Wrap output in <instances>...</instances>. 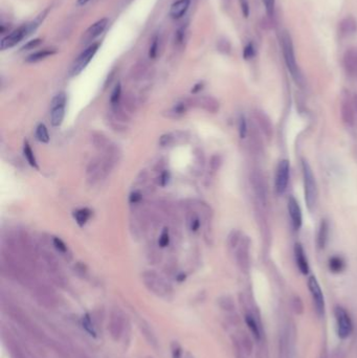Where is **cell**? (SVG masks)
Returning a JSON list of instances; mask_svg holds the SVG:
<instances>
[{"label":"cell","instance_id":"obj_9","mask_svg":"<svg viewBox=\"0 0 357 358\" xmlns=\"http://www.w3.org/2000/svg\"><path fill=\"white\" fill-rule=\"evenodd\" d=\"M99 47H100V43H92L91 45L87 47V49L82 53H81L71 68L70 73L72 77L80 75V73L85 69V67L89 64V62L92 60L94 55L97 53Z\"/></svg>","mask_w":357,"mask_h":358},{"label":"cell","instance_id":"obj_5","mask_svg":"<svg viewBox=\"0 0 357 358\" xmlns=\"http://www.w3.org/2000/svg\"><path fill=\"white\" fill-rule=\"evenodd\" d=\"M340 117L342 123L347 127H353L356 123L357 112L354 103V96L349 90H342L340 96Z\"/></svg>","mask_w":357,"mask_h":358},{"label":"cell","instance_id":"obj_48","mask_svg":"<svg viewBox=\"0 0 357 358\" xmlns=\"http://www.w3.org/2000/svg\"><path fill=\"white\" fill-rule=\"evenodd\" d=\"M268 15H272L274 9V0H263Z\"/></svg>","mask_w":357,"mask_h":358},{"label":"cell","instance_id":"obj_46","mask_svg":"<svg viewBox=\"0 0 357 358\" xmlns=\"http://www.w3.org/2000/svg\"><path fill=\"white\" fill-rule=\"evenodd\" d=\"M170 180V172L169 171H165L161 173V175L159 176V185L161 187H166L168 185V182Z\"/></svg>","mask_w":357,"mask_h":358},{"label":"cell","instance_id":"obj_40","mask_svg":"<svg viewBox=\"0 0 357 358\" xmlns=\"http://www.w3.org/2000/svg\"><path fill=\"white\" fill-rule=\"evenodd\" d=\"M187 104L186 103H178V104H176V105H175L173 107L172 113L175 114V116H176V117H179V116H183V114H185L186 111H187Z\"/></svg>","mask_w":357,"mask_h":358},{"label":"cell","instance_id":"obj_17","mask_svg":"<svg viewBox=\"0 0 357 358\" xmlns=\"http://www.w3.org/2000/svg\"><path fill=\"white\" fill-rule=\"evenodd\" d=\"M294 258L296 266H298L301 273L308 274L309 273V263L306 256V253L300 243H295L294 245Z\"/></svg>","mask_w":357,"mask_h":358},{"label":"cell","instance_id":"obj_15","mask_svg":"<svg viewBox=\"0 0 357 358\" xmlns=\"http://www.w3.org/2000/svg\"><path fill=\"white\" fill-rule=\"evenodd\" d=\"M247 136L249 137V144H251L252 149L255 153H262L263 151V141L261 137V131L259 130L258 126L255 125L254 120L248 123V133Z\"/></svg>","mask_w":357,"mask_h":358},{"label":"cell","instance_id":"obj_32","mask_svg":"<svg viewBox=\"0 0 357 358\" xmlns=\"http://www.w3.org/2000/svg\"><path fill=\"white\" fill-rule=\"evenodd\" d=\"M66 101H67V98H66L65 92H59L51 100V109H56V108H59V107H65Z\"/></svg>","mask_w":357,"mask_h":358},{"label":"cell","instance_id":"obj_38","mask_svg":"<svg viewBox=\"0 0 357 358\" xmlns=\"http://www.w3.org/2000/svg\"><path fill=\"white\" fill-rule=\"evenodd\" d=\"M219 306L223 310H232L234 308V303L232 299L223 296V298L219 299Z\"/></svg>","mask_w":357,"mask_h":358},{"label":"cell","instance_id":"obj_26","mask_svg":"<svg viewBox=\"0 0 357 358\" xmlns=\"http://www.w3.org/2000/svg\"><path fill=\"white\" fill-rule=\"evenodd\" d=\"M90 216L91 212L88 208H81L73 212V217H75L77 223L80 226H84L86 224V222L90 218Z\"/></svg>","mask_w":357,"mask_h":358},{"label":"cell","instance_id":"obj_20","mask_svg":"<svg viewBox=\"0 0 357 358\" xmlns=\"http://www.w3.org/2000/svg\"><path fill=\"white\" fill-rule=\"evenodd\" d=\"M139 329L141 331V334L144 335V337L146 339V341L149 342L152 347L157 348L158 346V340L155 335V332H154L153 329L151 328V326L145 321H141L139 323Z\"/></svg>","mask_w":357,"mask_h":358},{"label":"cell","instance_id":"obj_49","mask_svg":"<svg viewBox=\"0 0 357 358\" xmlns=\"http://www.w3.org/2000/svg\"><path fill=\"white\" fill-rule=\"evenodd\" d=\"M241 2V8H242V13H243L244 17H248L249 15V5L247 0H240Z\"/></svg>","mask_w":357,"mask_h":358},{"label":"cell","instance_id":"obj_7","mask_svg":"<svg viewBox=\"0 0 357 358\" xmlns=\"http://www.w3.org/2000/svg\"><path fill=\"white\" fill-rule=\"evenodd\" d=\"M336 328H338V335L340 339L346 340L351 335L353 330V324L349 313L342 307H335L334 309Z\"/></svg>","mask_w":357,"mask_h":358},{"label":"cell","instance_id":"obj_6","mask_svg":"<svg viewBox=\"0 0 357 358\" xmlns=\"http://www.w3.org/2000/svg\"><path fill=\"white\" fill-rule=\"evenodd\" d=\"M143 280L146 287L158 296H168L171 291V286L163 278L154 272H146L143 274Z\"/></svg>","mask_w":357,"mask_h":358},{"label":"cell","instance_id":"obj_10","mask_svg":"<svg viewBox=\"0 0 357 358\" xmlns=\"http://www.w3.org/2000/svg\"><path fill=\"white\" fill-rule=\"evenodd\" d=\"M308 289L312 296V301L314 304L316 313H318L320 316L324 315V312H325L324 294H323L322 288L320 286L318 280H316V278L313 275H311L310 278L308 279Z\"/></svg>","mask_w":357,"mask_h":358},{"label":"cell","instance_id":"obj_14","mask_svg":"<svg viewBox=\"0 0 357 358\" xmlns=\"http://www.w3.org/2000/svg\"><path fill=\"white\" fill-rule=\"evenodd\" d=\"M287 209L289 217H290L291 220L292 227L294 229H300L303 224V214L298 200H296L293 196H290V197L288 198Z\"/></svg>","mask_w":357,"mask_h":358},{"label":"cell","instance_id":"obj_2","mask_svg":"<svg viewBox=\"0 0 357 358\" xmlns=\"http://www.w3.org/2000/svg\"><path fill=\"white\" fill-rule=\"evenodd\" d=\"M281 43H282L283 55H284V59H285V62H286V65H287V68L289 69V71H290L291 76H292L293 80L296 82V84L302 85L303 76H302L298 64H296L291 37L287 32L282 33Z\"/></svg>","mask_w":357,"mask_h":358},{"label":"cell","instance_id":"obj_34","mask_svg":"<svg viewBox=\"0 0 357 358\" xmlns=\"http://www.w3.org/2000/svg\"><path fill=\"white\" fill-rule=\"evenodd\" d=\"M248 133V121L242 116L239 119V134L241 138H245Z\"/></svg>","mask_w":357,"mask_h":358},{"label":"cell","instance_id":"obj_54","mask_svg":"<svg viewBox=\"0 0 357 358\" xmlns=\"http://www.w3.org/2000/svg\"><path fill=\"white\" fill-rule=\"evenodd\" d=\"M177 279H178V281H180V282H181V281H184V280L186 279V274H180V275H178V278H177Z\"/></svg>","mask_w":357,"mask_h":358},{"label":"cell","instance_id":"obj_19","mask_svg":"<svg viewBox=\"0 0 357 358\" xmlns=\"http://www.w3.org/2000/svg\"><path fill=\"white\" fill-rule=\"evenodd\" d=\"M191 0H177L171 5L170 16L173 19H179L183 17L190 8Z\"/></svg>","mask_w":357,"mask_h":358},{"label":"cell","instance_id":"obj_35","mask_svg":"<svg viewBox=\"0 0 357 358\" xmlns=\"http://www.w3.org/2000/svg\"><path fill=\"white\" fill-rule=\"evenodd\" d=\"M170 243V235H169V231H168V228H165L163 233H161L160 237H159V240H158V245L160 247H166L169 245Z\"/></svg>","mask_w":357,"mask_h":358},{"label":"cell","instance_id":"obj_53","mask_svg":"<svg viewBox=\"0 0 357 358\" xmlns=\"http://www.w3.org/2000/svg\"><path fill=\"white\" fill-rule=\"evenodd\" d=\"M90 0H78V5H85L86 3H88Z\"/></svg>","mask_w":357,"mask_h":358},{"label":"cell","instance_id":"obj_27","mask_svg":"<svg viewBox=\"0 0 357 358\" xmlns=\"http://www.w3.org/2000/svg\"><path fill=\"white\" fill-rule=\"evenodd\" d=\"M329 269L331 270L333 273H340L343 269H345V261L342 260L340 256H332L329 260Z\"/></svg>","mask_w":357,"mask_h":358},{"label":"cell","instance_id":"obj_16","mask_svg":"<svg viewBox=\"0 0 357 358\" xmlns=\"http://www.w3.org/2000/svg\"><path fill=\"white\" fill-rule=\"evenodd\" d=\"M107 25H108V19H106V18L101 19L96 23H93L90 28L85 32L84 36H83V42L87 43V42L93 41L94 39L102 35L105 29L107 28Z\"/></svg>","mask_w":357,"mask_h":358},{"label":"cell","instance_id":"obj_43","mask_svg":"<svg viewBox=\"0 0 357 358\" xmlns=\"http://www.w3.org/2000/svg\"><path fill=\"white\" fill-rule=\"evenodd\" d=\"M255 56V47L252 43H248L243 51V57L245 60H249L252 59Z\"/></svg>","mask_w":357,"mask_h":358},{"label":"cell","instance_id":"obj_42","mask_svg":"<svg viewBox=\"0 0 357 358\" xmlns=\"http://www.w3.org/2000/svg\"><path fill=\"white\" fill-rule=\"evenodd\" d=\"M52 242H53V246L56 247V249L58 252L62 253V254H65L67 252V246L65 245V243L61 239L55 237V238H53Z\"/></svg>","mask_w":357,"mask_h":358},{"label":"cell","instance_id":"obj_29","mask_svg":"<svg viewBox=\"0 0 357 358\" xmlns=\"http://www.w3.org/2000/svg\"><path fill=\"white\" fill-rule=\"evenodd\" d=\"M242 238L243 237H242V235L239 231H233L230 235H228V238H227L228 247L232 249L237 248L238 245L240 244Z\"/></svg>","mask_w":357,"mask_h":358},{"label":"cell","instance_id":"obj_47","mask_svg":"<svg viewBox=\"0 0 357 358\" xmlns=\"http://www.w3.org/2000/svg\"><path fill=\"white\" fill-rule=\"evenodd\" d=\"M93 140H99V143L96 144V146L99 148H103L107 145V139L105 138V136H103L102 134H98L97 136H94Z\"/></svg>","mask_w":357,"mask_h":358},{"label":"cell","instance_id":"obj_52","mask_svg":"<svg viewBox=\"0 0 357 358\" xmlns=\"http://www.w3.org/2000/svg\"><path fill=\"white\" fill-rule=\"evenodd\" d=\"M202 87H204V84H202V83L197 84V85L195 86L194 88L192 89V93H197L199 90H201V89H202Z\"/></svg>","mask_w":357,"mask_h":358},{"label":"cell","instance_id":"obj_45","mask_svg":"<svg viewBox=\"0 0 357 358\" xmlns=\"http://www.w3.org/2000/svg\"><path fill=\"white\" fill-rule=\"evenodd\" d=\"M211 169L213 172H216L221 165V157L219 155H214L211 159Z\"/></svg>","mask_w":357,"mask_h":358},{"label":"cell","instance_id":"obj_51","mask_svg":"<svg viewBox=\"0 0 357 358\" xmlns=\"http://www.w3.org/2000/svg\"><path fill=\"white\" fill-rule=\"evenodd\" d=\"M200 226V221L198 218H195L191 221V229L193 232H196Z\"/></svg>","mask_w":357,"mask_h":358},{"label":"cell","instance_id":"obj_44","mask_svg":"<svg viewBox=\"0 0 357 358\" xmlns=\"http://www.w3.org/2000/svg\"><path fill=\"white\" fill-rule=\"evenodd\" d=\"M42 40L41 39H34L32 40V41L26 43L23 47H22V51H29V50H34L36 49L37 46H39L40 44H41Z\"/></svg>","mask_w":357,"mask_h":358},{"label":"cell","instance_id":"obj_13","mask_svg":"<svg viewBox=\"0 0 357 358\" xmlns=\"http://www.w3.org/2000/svg\"><path fill=\"white\" fill-rule=\"evenodd\" d=\"M124 327H125V322H124V316L122 313L119 311H113L110 314L109 324H108V330L110 336L112 337L113 341H119L120 337L123 335L124 332Z\"/></svg>","mask_w":357,"mask_h":358},{"label":"cell","instance_id":"obj_36","mask_svg":"<svg viewBox=\"0 0 357 358\" xmlns=\"http://www.w3.org/2000/svg\"><path fill=\"white\" fill-rule=\"evenodd\" d=\"M171 354L172 358H181L183 357V349H181L180 344L176 341H173L171 343Z\"/></svg>","mask_w":357,"mask_h":358},{"label":"cell","instance_id":"obj_50","mask_svg":"<svg viewBox=\"0 0 357 358\" xmlns=\"http://www.w3.org/2000/svg\"><path fill=\"white\" fill-rule=\"evenodd\" d=\"M129 200H130L131 204H137V202H139L141 200V194L139 192L131 193Z\"/></svg>","mask_w":357,"mask_h":358},{"label":"cell","instance_id":"obj_12","mask_svg":"<svg viewBox=\"0 0 357 358\" xmlns=\"http://www.w3.org/2000/svg\"><path fill=\"white\" fill-rule=\"evenodd\" d=\"M254 121L258 126L261 133L264 135L267 139H271L273 136V124L267 114L263 110L255 109L253 112Z\"/></svg>","mask_w":357,"mask_h":358},{"label":"cell","instance_id":"obj_39","mask_svg":"<svg viewBox=\"0 0 357 358\" xmlns=\"http://www.w3.org/2000/svg\"><path fill=\"white\" fill-rule=\"evenodd\" d=\"M173 140H174V137H173V135L171 133L164 134V135H161L160 138H159V145L161 147L170 146V145L173 144Z\"/></svg>","mask_w":357,"mask_h":358},{"label":"cell","instance_id":"obj_8","mask_svg":"<svg viewBox=\"0 0 357 358\" xmlns=\"http://www.w3.org/2000/svg\"><path fill=\"white\" fill-rule=\"evenodd\" d=\"M289 177H290V164L287 159H282L277 167L274 180L275 192L278 195H283L286 192Z\"/></svg>","mask_w":357,"mask_h":358},{"label":"cell","instance_id":"obj_18","mask_svg":"<svg viewBox=\"0 0 357 358\" xmlns=\"http://www.w3.org/2000/svg\"><path fill=\"white\" fill-rule=\"evenodd\" d=\"M343 66L349 76H357V51L351 49L343 56Z\"/></svg>","mask_w":357,"mask_h":358},{"label":"cell","instance_id":"obj_1","mask_svg":"<svg viewBox=\"0 0 357 358\" xmlns=\"http://www.w3.org/2000/svg\"><path fill=\"white\" fill-rule=\"evenodd\" d=\"M302 174L304 182V195L309 211H313L318 204V185L311 166L306 159H302Z\"/></svg>","mask_w":357,"mask_h":358},{"label":"cell","instance_id":"obj_21","mask_svg":"<svg viewBox=\"0 0 357 358\" xmlns=\"http://www.w3.org/2000/svg\"><path fill=\"white\" fill-rule=\"evenodd\" d=\"M329 223L326 219H323L321 221V224L319 227V232H318V247L320 249H325V247L327 246V243L329 240Z\"/></svg>","mask_w":357,"mask_h":358},{"label":"cell","instance_id":"obj_41","mask_svg":"<svg viewBox=\"0 0 357 358\" xmlns=\"http://www.w3.org/2000/svg\"><path fill=\"white\" fill-rule=\"evenodd\" d=\"M157 51H158V38H157V36H155V37L153 38L151 46H150L149 57L151 59H154V58L156 57V55H157Z\"/></svg>","mask_w":357,"mask_h":358},{"label":"cell","instance_id":"obj_30","mask_svg":"<svg viewBox=\"0 0 357 358\" xmlns=\"http://www.w3.org/2000/svg\"><path fill=\"white\" fill-rule=\"evenodd\" d=\"M23 153H24V156H25L26 160H28V163H29L32 167L38 169V165H37L36 157H35V155H34V152H33L32 148H31V146L29 145L28 141H25V143H24Z\"/></svg>","mask_w":357,"mask_h":358},{"label":"cell","instance_id":"obj_25","mask_svg":"<svg viewBox=\"0 0 357 358\" xmlns=\"http://www.w3.org/2000/svg\"><path fill=\"white\" fill-rule=\"evenodd\" d=\"M51 125L53 127L61 126L65 117V107H59L56 108V109H51Z\"/></svg>","mask_w":357,"mask_h":358},{"label":"cell","instance_id":"obj_31","mask_svg":"<svg viewBox=\"0 0 357 358\" xmlns=\"http://www.w3.org/2000/svg\"><path fill=\"white\" fill-rule=\"evenodd\" d=\"M36 137L39 141L41 143H49L50 141V134L49 131H47V128L44 124H40L37 129H36Z\"/></svg>","mask_w":357,"mask_h":358},{"label":"cell","instance_id":"obj_3","mask_svg":"<svg viewBox=\"0 0 357 358\" xmlns=\"http://www.w3.org/2000/svg\"><path fill=\"white\" fill-rule=\"evenodd\" d=\"M249 181L255 197V205L268 211L269 206V193L265 177L260 171L254 170L249 175Z\"/></svg>","mask_w":357,"mask_h":358},{"label":"cell","instance_id":"obj_22","mask_svg":"<svg viewBox=\"0 0 357 358\" xmlns=\"http://www.w3.org/2000/svg\"><path fill=\"white\" fill-rule=\"evenodd\" d=\"M357 31V21L353 17H346L340 23V32L341 35L349 36Z\"/></svg>","mask_w":357,"mask_h":358},{"label":"cell","instance_id":"obj_24","mask_svg":"<svg viewBox=\"0 0 357 358\" xmlns=\"http://www.w3.org/2000/svg\"><path fill=\"white\" fill-rule=\"evenodd\" d=\"M55 53H56L55 50L45 49V50H42V51H39L32 53V55H30L28 58H26L25 61L28 63H36V62H39V61H42L46 58L55 55Z\"/></svg>","mask_w":357,"mask_h":358},{"label":"cell","instance_id":"obj_4","mask_svg":"<svg viewBox=\"0 0 357 358\" xmlns=\"http://www.w3.org/2000/svg\"><path fill=\"white\" fill-rule=\"evenodd\" d=\"M40 21H41V18H38L35 21L20 26V28L16 29L15 31H13L11 34H9L8 36H5L2 40L1 43H0V49L2 51L12 49V47L16 46L18 43H20L22 40L28 37L31 33H33L37 29V26L39 25Z\"/></svg>","mask_w":357,"mask_h":358},{"label":"cell","instance_id":"obj_37","mask_svg":"<svg viewBox=\"0 0 357 358\" xmlns=\"http://www.w3.org/2000/svg\"><path fill=\"white\" fill-rule=\"evenodd\" d=\"M83 327L86 329L87 332L90 333V335H96V330H94L93 324L88 315H85L83 317Z\"/></svg>","mask_w":357,"mask_h":358},{"label":"cell","instance_id":"obj_33","mask_svg":"<svg viewBox=\"0 0 357 358\" xmlns=\"http://www.w3.org/2000/svg\"><path fill=\"white\" fill-rule=\"evenodd\" d=\"M120 96H122V86L119 83L111 93V98H110V102L112 105H118L119 103L120 100Z\"/></svg>","mask_w":357,"mask_h":358},{"label":"cell","instance_id":"obj_11","mask_svg":"<svg viewBox=\"0 0 357 358\" xmlns=\"http://www.w3.org/2000/svg\"><path fill=\"white\" fill-rule=\"evenodd\" d=\"M251 239L243 237L238 247L236 248V260L243 272H247L251 266Z\"/></svg>","mask_w":357,"mask_h":358},{"label":"cell","instance_id":"obj_23","mask_svg":"<svg viewBox=\"0 0 357 358\" xmlns=\"http://www.w3.org/2000/svg\"><path fill=\"white\" fill-rule=\"evenodd\" d=\"M198 105L202 109L211 113H217L219 111V102L212 97H202L198 100Z\"/></svg>","mask_w":357,"mask_h":358},{"label":"cell","instance_id":"obj_28","mask_svg":"<svg viewBox=\"0 0 357 358\" xmlns=\"http://www.w3.org/2000/svg\"><path fill=\"white\" fill-rule=\"evenodd\" d=\"M245 323L248 327V329L251 330L252 334L254 335V337L255 340H260V329L257 322L254 319V316L251 314H246L245 315Z\"/></svg>","mask_w":357,"mask_h":358}]
</instances>
